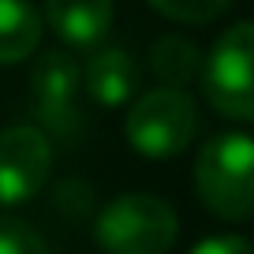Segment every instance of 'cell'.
Instances as JSON below:
<instances>
[{
	"label": "cell",
	"instance_id": "cell-1",
	"mask_svg": "<svg viewBox=\"0 0 254 254\" xmlns=\"http://www.w3.org/2000/svg\"><path fill=\"white\" fill-rule=\"evenodd\" d=\"M194 187L202 206L221 221L254 217V138L217 135L194 161Z\"/></svg>",
	"mask_w": 254,
	"mask_h": 254
},
{
	"label": "cell",
	"instance_id": "cell-2",
	"mask_svg": "<svg viewBox=\"0 0 254 254\" xmlns=\"http://www.w3.org/2000/svg\"><path fill=\"white\" fill-rule=\"evenodd\" d=\"M198 131V109L187 90H146L124 120V135L135 146V153L150 161H168L183 153Z\"/></svg>",
	"mask_w": 254,
	"mask_h": 254
},
{
	"label": "cell",
	"instance_id": "cell-3",
	"mask_svg": "<svg viewBox=\"0 0 254 254\" xmlns=\"http://www.w3.org/2000/svg\"><path fill=\"white\" fill-rule=\"evenodd\" d=\"M176 209L157 194H124L97 213L94 236L105 254H165L176 243Z\"/></svg>",
	"mask_w": 254,
	"mask_h": 254
},
{
	"label": "cell",
	"instance_id": "cell-4",
	"mask_svg": "<svg viewBox=\"0 0 254 254\" xmlns=\"http://www.w3.org/2000/svg\"><path fill=\"white\" fill-rule=\"evenodd\" d=\"M202 94L221 116L254 124V19L236 23L202 60Z\"/></svg>",
	"mask_w": 254,
	"mask_h": 254
},
{
	"label": "cell",
	"instance_id": "cell-5",
	"mask_svg": "<svg viewBox=\"0 0 254 254\" xmlns=\"http://www.w3.org/2000/svg\"><path fill=\"white\" fill-rule=\"evenodd\" d=\"M30 101L45 131L64 142L79 135V64L71 53L49 49L38 56L30 71Z\"/></svg>",
	"mask_w": 254,
	"mask_h": 254
},
{
	"label": "cell",
	"instance_id": "cell-6",
	"mask_svg": "<svg viewBox=\"0 0 254 254\" xmlns=\"http://www.w3.org/2000/svg\"><path fill=\"white\" fill-rule=\"evenodd\" d=\"M53 172V146L45 131L19 124L0 131V206H23L45 187Z\"/></svg>",
	"mask_w": 254,
	"mask_h": 254
},
{
	"label": "cell",
	"instance_id": "cell-7",
	"mask_svg": "<svg viewBox=\"0 0 254 254\" xmlns=\"http://www.w3.org/2000/svg\"><path fill=\"white\" fill-rule=\"evenodd\" d=\"M45 23L67 45H94L112 26V0H45Z\"/></svg>",
	"mask_w": 254,
	"mask_h": 254
},
{
	"label": "cell",
	"instance_id": "cell-8",
	"mask_svg": "<svg viewBox=\"0 0 254 254\" xmlns=\"http://www.w3.org/2000/svg\"><path fill=\"white\" fill-rule=\"evenodd\" d=\"M86 90L97 105L116 109L138 94V67L124 49H105L86 64Z\"/></svg>",
	"mask_w": 254,
	"mask_h": 254
},
{
	"label": "cell",
	"instance_id": "cell-9",
	"mask_svg": "<svg viewBox=\"0 0 254 254\" xmlns=\"http://www.w3.org/2000/svg\"><path fill=\"white\" fill-rule=\"evenodd\" d=\"M41 41V15L26 0H0V64H19Z\"/></svg>",
	"mask_w": 254,
	"mask_h": 254
},
{
	"label": "cell",
	"instance_id": "cell-10",
	"mask_svg": "<svg viewBox=\"0 0 254 254\" xmlns=\"http://www.w3.org/2000/svg\"><path fill=\"white\" fill-rule=\"evenodd\" d=\"M150 67H153V75H157L168 90H183L194 75H202V53L194 49V41L168 34V38L153 41Z\"/></svg>",
	"mask_w": 254,
	"mask_h": 254
},
{
	"label": "cell",
	"instance_id": "cell-11",
	"mask_svg": "<svg viewBox=\"0 0 254 254\" xmlns=\"http://www.w3.org/2000/svg\"><path fill=\"white\" fill-rule=\"evenodd\" d=\"M150 8H157L161 15L176 19V23H209L217 19L232 0H146Z\"/></svg>",
	"mask_w": 254,
	"mask_h": 254
},
{
	"label": "cell",
	"instance_id": "cell-12",
	"mask_svg": "<svg viewBox=\"0 0 254 254\" xmlns=\"http://www.w3.org/2000/svg\"><path fill=\"white\" fill-rule=\"evenodd\" d=\"M0 254H49V247L30 224L0 217Z\"/></svg>",
	"mask_w": 254,
	"mask_h": 254
},
{
	"label": "cell",
	"instance_id": "cell-13",
	"mask_svg": "<svg viewBox=\"0 0 254 254\" xmlns=\"http://www.w3.org/2000/svg\"><path fill=\"white\" fill-rule=\"evenodd\" d=\"M190 254H254V247L247 243L243 236H209Z\"/></svg>",
	"mask_w": 254,
	"mask_h": 254
}]
</instances>
